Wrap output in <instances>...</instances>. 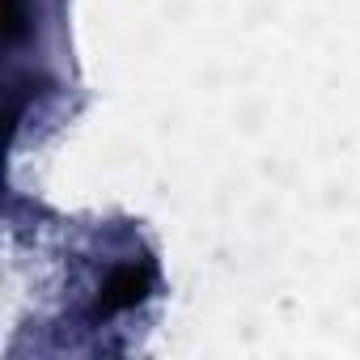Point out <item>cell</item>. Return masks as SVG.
Masks as SVG:
<instances>
[{
	"label": "cell",
	"mask_w": 360,
	"mask_h": 360,
	"mask_svg": "<svg viewBox=\"0 0 360 360\" xmlns=\"http://www.w3.org/2000/svg\"><path fill=\"white\" fill-rule=\"evenodd\" d=\"M153 284V271L144 263H127V267H115L110 280L102 284L98 292V314H119V309H131L136 301H144Z\"/></svg>",
	"instance_id": "6da1fadb"
}]
</instances>
